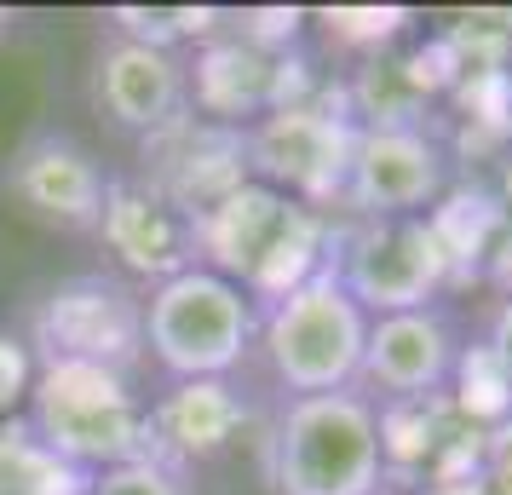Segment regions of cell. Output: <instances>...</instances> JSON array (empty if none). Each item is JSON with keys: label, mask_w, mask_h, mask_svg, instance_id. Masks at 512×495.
<instances>
[{"label": "cell", "mask_w": 512, "mask_h": 495, "mask_svg": "<svg viewBox=\"0 0 512 495\" xmlns=\"http://www.w3.org/2000/svg\"><path fill=\"white\" fill-rule=\"evenodd\" d=\"M351 150H357V121L334 104H282L271 116L242 127V156H248V179L294 196L305 208H323L346 196Z\"/></svg>", "instance_id": "obj_6"}, {"label": "cell", "mask_w": 512, "mask_h": 495, "mask_svg": "<svg viewBox=\"0 0 512 495\" xmlns=\"http://www.w3.org/2000/svg\"><path fill=\"white\" fill-rule=\"evenodd\" d=\"M380 409L369 392H317L288 398L271 432V484L277 495H380L386 490Z\"/></svg>", "instance_id": "obj_3"}, {"label": "cell", "mask_w": 512, "mask_h": 495, "mask_svg": "<svg viewBox=\"0 0 512 495\" xmlns=\"http://www.w3.org/2000/svg\"><path fill=\"white\" fill-rule=\"evenodd\" d=\"M409 495H484V484L478 478H449V484H420Z\"/></svg>", "instance_id": "obj_23"}, {"label": "cell", "mask_w": 512, "mask_h": 495, "mask_svg": "<svg viewBox=\"0 0 512 495\" xmlns=\"http://www.w3.org/2000/svg\"><path fill=\"white\" fill-rule=\"evenodd\" d=\"M455 363H461V346H455V329L438 306L392 311V317H369L357 380H369L386 403H409L443 392L455 380Z\"/></svg>", "instance_id": "obj_14"}, {"label": "cell", "mask_w": 512, "mask_h": 495, "mask_svg": "<svg viewBox=\"0 0 512 495\" xmlns=\"http://www.w3.org/2000/svg\"><path fill=\"white\" fill-rule=\"evenodd\" d=\"M87 495H190V490H185V478L167 467V461L139 455V461H121V467L93 472Z\"/></svg>", "instance_id": "obj_18"}, {"label": "cell", "mask_w": 512, "mask_h": 495, "mask_svg": "<svg viewBox=\"0 0 512 495\" xmlns=\"http://www.w3.org/2000/svg\"><path fill=\"white\" fill-rule=\"evenodd\" d=\"M259 340V311L236 283L208 265L150 288L144 300V352L173 380H225Z\"/></svg>", "instance_id": "obj_4"}, {"label": "cell", "mask_w": 512, "mask_h": 495, "mask_svg": "<svg viewBox=\"0 0 512 495\" xmlns=\"http://www.w3.org/2000/svg\"><path fill=\"white\" fill-rule=\"evenodd\" d=\"M363 340H369V311L346 294L334 265L259 311V352L294 398L346 392L363 369Z\"/></svg>", "instance_id": "obj_5"}, {"label": "cell", "mask_w": 512, "mask_h": 495, "mask_svg": "<svg viewBox=\"0 0 512 495\" xmlns=\"http://www.w3.org/2000/svg\"><path fill=\"white\" fill-rule=\"evenodd\" d=\"M35 346L41 363L70 357L127 375V363L144 352V300L116 277H70L35 311Z\"/></svg>", "instance_id": "obj_8"}, {"label": "cell", "mask_w": 512, "mask_h": 495, "mask_svg": "<svg viewBox=\"0 0 512 495\" xmlns=\"http://www.w3.org/2000/svg\"><path fill=\"white\" fill-rule=\"evenodd\" d=\"M87 472L58 461L29 426H0V495H87Z\"/></svg>", "instance_id": "obj_17"}, {"label": "cell", "mask_w": 512, "mask_h": 495, "mask_svg": "<svg viewBox=\"0 0 512 495\" xmlns=\"http://www.w3.org/2000/svg\"><path fill=\"white\" fill-rule=\"evenodd\" d=\"M0 24H12V12H6V6H0Z\"/></svg>", "instance_id": "obj_24"}, {"label": "cell", "mask_w": 512, "mask_h": 495, "mask_svg": "<svg viewBox=\"0 0 512 495\" xmlns=\"http://www.w3.org/2000/svg\"><path fill=\"white\" fill-rule=\"evenodd\" d=\"M328 265L369 317H392L432 306L455 271V254L438 219H369L363 231L346 236L340 254H328Z\"/></svg>", "instance_id": "obj_7"}, {"label": "cell", "mask_w": 512, "mask_h": 495, "mask_svg": "<svg viewBox=\"0 0 512 495\" xmlns=\"http://www.w3.org/2000/svg\"><path fill=\"white\" fill-rule=\"evenodd\" d=\"M29 380H35V357H29L24 340L0 334V415H12L18 403L29 398Z\"/></svg>", "instance_id": "obj_19"}, {"label": "cell", "mask_w": 512, "mask_h": 495, "mask_svg": "<svg viewBox=\"0 0 512 495\" xmlns=\"http://www.w3.org/2000/svg\"><path fill=\"white\" fill-rule=\"evenodd\" d=\"M478 484H484V495H512V415L489 426L484 461H478Z\"/></svg>", "instance_id": "obj_20"}, {"label": "cell", "mask_w": 512, "mask_h": 495, "mask_svg": "<svg viewBox=\"0 0 512 495\" xmlns=\"http://www.w3.org/2000/svg\"><path fill=\"white\" fill-rule=\"evenodd\" d=\"M98 236L133 277L150 283H167L196 265V213H185L150 179H110Z\"/></svg>", "instance_id": "obj_12"}, {"label": "cell", "mask_w": 512, "mask_h": 495, "mask_svg": "<svg viewBox=\"0 0 512 495\" xmlns=\"http://www.w3.org/2000/svg\"><path fill=\"white\" fill-rule=\"evenodd\" d=\"M300 81V58H288L282 47H254L242 35L202 41L196 64H190V98L219 127H248L282 104H300Z\"/></svg>", "instance_id": "obj_10"}, {"label": "cell", "mask_w": 512, "mask_h": 495, "mask_svg": "<svg viewBox=\"0 0 512 495\" xmlns=\"http://www.w3.org/2000/svg\"><path fill=\"white\" fill-rule=\"evenodd\" d=\"M351 104L357 116H369L363 127H420L432 104L426 58H369L351 81Z\"/></svg>", "instance_id": "obj_16"}, {"label": "cell", "mask_w": 512, "mask_h": 495, "mask_svg": "<svg viewBox=\"0 0 512 495\" xmlns=\"http://www.w3.org/2000/svg\"><path fill=\"white\" fill-rule=\"evenodd\" d=\"M93 98L121 133L156 139L173 121H185V110H190V64L173 47L116 35L110 47L98 52Z\"/></svg>", "instance_id": "obj_11"}, {"label": "cell", "mask_w": 512, "mask_h": 495, "mask_svg": "<svg viewBox=\"0 0 512 495\" xmlns=\"http://www.w3.org/2000/svg\"><path fill=\"white\" fill-rule=\"evenodd\" d=\"M443 185H449V162L426 127H357L340 202L363 219H426Z\"/></svg>", "instance_id": "obj_9"}, {"label": "cell", "mask_w": 512, "mask_h": 495, "mask_svg": "<svg viewBox=\"0 0 512 495\" xmlns=\"http://www.w3.org/2000/svg\"><path fill=\"white\" fill-rule=\"evenodd\" d=\"M248 409L225 380H173L162 403H150V455L179 472V461H208L236 438Z\"/></svg>", "instance_id": "obj_15"}, {"label": "cell", "mask_w": 512, "mask_h": 495, "mask_svg": "<svg viewBox=\"0 0 512 495\" xmlns=\"http://www.w3.org/2000/svg\"><path fill=\"white\" fill-rule=\"evenodd\" d=\"M397 24H403V12H328V29L340 41H363V47H380Z\"/></svg>", "instance_id": "obj_21"}, {"label": "cell", "mask_w": 512, "mask_h": 495, "mask_svg": "<svg viewBox=\"0 0 512 495\" xmlns=\"http://www.w3.org/2000/svg\"><path fill=\"white\" fill-rule=\"evenodd\" d=\"M6 190H12V196L24 202V213H35L41 225H58V231H98L110 173L98 167V156L87 144L64 139V133H35V139L12 156V167H6Z\"/></svg>", "instance_id": "obj_13"}, {"label": "cell", "mask_w": 512, "mask_h": 495, "mask_svg": "<svg viewBox=\"0 0 512 495\" xmlns=\"http://www.w3.org/2000/svg\"><path fill=\"white\" fill-rule=\"evenodd\" d=\"M24 403H29V432L58 461L81 467L87 478L150 455V409L121 369L52 357V363H35Z\"/></svg>", "instance_id": "obj_2"}, {"label": "cell", "mask_w": 512, "mask_h": 495, "mask_svg": "<svg viewBox=\"0 0 512 495\" xmlns=\"http://www.w3.org/2000/svg\"><path fill=\"white\" fill-rule=\"evenodd\" d=\"M196 265L271 306L328 265V225L317 208L248 179L196 213Z\"/></svg>", "instance_id": "obj_1"}, {"label": "cell", "mask_w": 512, "mask_h": 495, "mask_svg": "<svg viewBox=\"0 0 512 495\" xmlns=\"http://www.w3.org/2000/svg\"><path fill=\"white\" fill-rule=\"evenodd\" d=\"M489 352H495V363H501V375L512 380V294L501 300L495 323H489Z\"/></svg>", "instance_id": "obj_22"}]
</instances>
